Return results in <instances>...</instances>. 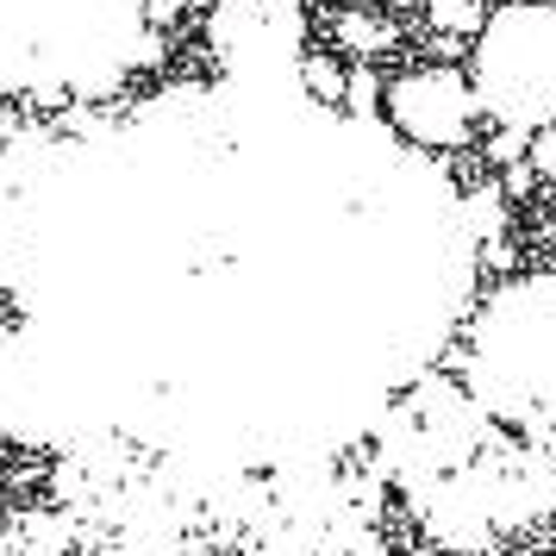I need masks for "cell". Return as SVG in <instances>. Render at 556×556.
<instances>
[{
    "label": "cell",
    "mask_w": 556,
    "mask_h": 556,
    "mask_svg": "<svg viewBox=\"0 0 556 556\" xmlns=\"http://www.w3.org/2000/svg\"><path fill=\"white\" fill-rule=\"evenodd\" d=\"M476 81L506 126L556 119V0H519L501 20H488Z\"/></svg>",
    "instance_id": "1"
},
{
    "label": "cell",
    "mask_w": 556,
    "mask_h": 556,
    "mask_svg": "<svg viewBox=\"0 0 556 556\" xmlns=\"http://www.w3.org/2000/svg\"><path fill=\"white\" fill-rule=\"evenodd\" d=\"M388 113H394V126L413 138V144H431V151H451L469 138V119H476V106H469V88L451 76V70H413L388 88Z\"/></svg>",
    "instance_id": "2"
},
{
    "label": "cell",
    "mask_w": 556,
    "mask_h": 556,
    "mask_svg": "<svg viewBox=\"0 0 556 556\" xmlns=\"http://www.w3.org/2000/svg\"><path fill=\"white\" fill-rule=\"evenodd\" d=\"M338 38H344L356 56H376V51H388V45H394V26H381V20H369V13H363V7H351V13H338Z\"/></svg>",
    "instance_id": "3"
},
{
    "label": "cell",
    "mask_w": 556,
    "mask_h": 556,
    "mask_svg": "<svg viewBox=\"0 0 556 556\" xmlns=\"http://www.w3.org/2000/svg\"><path fill=\"white\" fill-rule=\"evenodd\" d=\"M431 7V20L444 31H469V26H481V0H426Z\"/></svg>",
    "instance_id": "4"
},
{
    "label": "cell",
    "mask_w": 556,
    "mask_h": 556,
    "mask_svg": "<svg viewBox=\"0 0 556 556\" xmlns=\"http://www.w3.org/2000/svg\"><path fill=\"white\" fill-rule=\"evenodd\" d=\"M531 169H538V176H544V181L556 188V126L531 138Z\"/></svg>",
    "instance_id": "5"
}]
</instances>
